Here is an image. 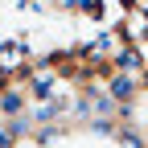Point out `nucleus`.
I'll use <instances>...</instances> for the list:
<instances>
[{"label":"nucleus","instance_id":"nucleus-1","mask_svg":"<svg viewBox=\"0 0 148 148\" xmlns=\"http://www.w3.org/2000/svg\"><path fill=\"white\" fill-rule=\"evenodd\" d=\"M21 62H25V45H16V41H12V45H4V49H0V82H4L8 74H12V70L29 74V70H25Z\"/></svg>","mask_w":148,"mask_h":148},{"label":"nucleus","instance_id":"nucleus-2","mask_svg":"<svg viewBox=\"0 0 148 148\" xmlns=\"http://www.w3.org/2000/svg\"><path fill=\"white\" fill-rule=\"evenodd\" d=\"M136 95V78L132 74H115V78L107 82V99H115V103H132Z\"/></svg>","mask_w":148,"mask_h":148},{"label":"nucleus","instance_id":"nucleus-3","mask_svg":"<svg viewBox=\"0 0 148 148\" xmlns=\"http://www.w3.org/2000/svg\"><path fill=\"white\" fill-rule=\"evenodd\" d=\"M21 111H25V90L4 86V90H0V115L12 119V115H21Z\"/></svg>","mask_w":148,"mask_h":148},{"label":"nucleus","instance_id":"nucleus-4","mask_svg":"<svg viewBox=\"0 0 148 148\" xmlns=\"http://www.w3.org/2000/svg\"><path fill=\"white\" fill-rule=\"evenodd\" d=\"M29 99H37V103L53 99V74L49 70H37V78L29 82Z\"/></svg>","mask_w":148,"mask_h":148},{"label":"nucleus","instance_id":"nucleus-5","mask_svg":"<svg viewBox=\"0 0 148 148\" xmlns=\"http://www.w3.org/2000/svg\"><path fill=\"white\" fill-rule=\"evenodd\" d=\"M107 53L111 58L119 53V33H103L95 45H86V58H107Z\"/></svg>","mask_w":148,"mask_h":148},{"label":"nucleus","instance_id":"nucleus-6","mask_svg":"<svg viewBox=\"0 0 148 148\" xmlns=\"http://www.w3.org/2000/svg\"><path fill=\"white\" fill-rule=\"evenodd\" d=\"M127 37H132V41H144V37H148V12H144V8L127 21Z\"/></svg>","mask_w":148,"mask_h":148},{"label":"nucleus","instance_id":"nucleus-7","mask_svg":"<svg viewBox=\"0 0 148 148\" xmlns=\"http://www.w3.org/2000/svg\"><path fill=\"white\" fill-rule=\"evenodd\" d=\"M115 140H119L123 148H144V140L132 132V127H115Z\"/></svg>","mask_w":148,"mask_h":148},{"label":"nucleus","instance_id":"nucleus-8","mask_svg":"<svg viewBox=\"0 0 148 148\" xmlns=\"http://www.w3.org/2000/svg\"><path fill=\"white\" fill-rule=\"evenodd\" d=\"M16 144V136H12V127L8 123H0V148H12Z\"/></svg>","mask_w":148,"mask_h":148}]
</instances>
